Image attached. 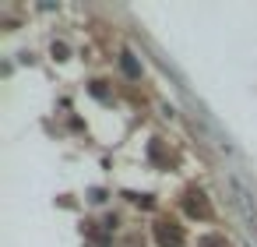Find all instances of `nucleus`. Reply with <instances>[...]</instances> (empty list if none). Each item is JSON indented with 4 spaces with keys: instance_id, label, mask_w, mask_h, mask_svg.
<instances>
[{
    "instance_id": "1",
    "label": "nucleus",
    "mask_w": 257,
    "mask_h": 247,
    "mask_svg": "<svg viewBox=\"0 0 257 247\" xmlns=\"http://www.w3.org/2000/svg\"><path fill=\"white\" fill-rule=\"evenodd\" d=\"M155 236H159L162 247H180V243H183V233H180L176 222H159V226H155Z\"/></svg>"
},
{
    "instance_id": "2",
    "label": "nucleus",
    "mask_w": 257,
    "mask_h": 247,
    "mask_svg": "<svg viewBox=\"0 0 257 247\" xmlns=\"http://www.w3.org/2000/svg\"><path fill=\"white\" fill-rule=\"evenodd\" d=\"M232 191H236V205H239V212H243V219H246V229L257 236V212L250 208V198H246V191H243L239 184H236Z\"/></svg>"
},
{
    "instance_id": "3",
    "label": "nucleus",
    "mask_w": 257,
    "mask_h": 247,
    "mask_svg": "<svg viewBox=\"0 0 257 247\" xmlns=\"http://www.w3.org/2000/svg\"><path fill=\"white\" fill-rule=\"evenodd\" d=\"M187 212L190 215H208V205H204V194L201 191H190L187 194Z\"/></svg>"
},
{
    "instance_id": "4",
    "label": "nucleus",
    "mask_w": 257,
    "mask_h": 247,
    "mask_svg": "<svg viewBox=\"0 0 257 247\" xmlns=\"http://www.w3.org/2000/svg\"><path fill=\"white\" fill-rule=\"evenodd\" d=\"M197 247H229V243H225L222 236H201V243H197Z\"/></svg>"
}]
</instances>
